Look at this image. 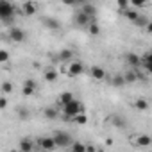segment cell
<instances>
[{
	"label": "cell",
	"mask_w": 152,
	"mask_h": 152,
	"mask_svg": "<svg viewBox=\"0 0 152 152\" xmlns=\"http://www.w3.org/2000/svg\"><path fill=\"white\" fill-rule=\"evenodd\" d=\"M61 111H63V115H64L68 120H72V118H75V116L86 113V107H84V104H83L81 100H73V102L66 104L64 107H61Z\"/></svg>",
	"instance_id": "1"
},
{
	"label": "cell",
	"mask_w": 152,
	"mask_h": 152,
	"mask_svg": "<svg viewBox=\"0 0 152 152\" xmlns=\"http://www.w3.org/2000/svg\"><path fill=\"white\" fill-rule=\"evenodd\" d=\"M52 138H54L56 145L61 147V148H64V147H72V143H73L72 136H70L68 132H64V131H56V132L52 134Z\"/></svg>",
	"instance_id": "2"
},
{
	"label": "cell",
	"mask_w": 152,
	"mask_h": 152,
	"mask_svg": "<svg viewBox=\"0 0 152 152\" xmlns=\"http://www.w3.org/2000/svg\"><path fill=\"white\" fill-rule=\"evenodd\" d=\"M86 70H84V64L77 59H73L72 63L66 64V75H70V77H79V75H83Z\"/></svg>",
	"instance_id": "3"
},
{
	"label": "cell",
	"mask_w": 152,
	"mask_h": 152,
	"mask_svg": "<svg viewBox=\"0 0 152 152\" xmlns=\"http://www.w3.org/2000/svg\"><path fill=\"white\" fill-rule=\"evenodd\" d=\"M15 11H16V7L11 2H7V0H2V2H0V18L4 22L11 20L15 16Z\"/></svg>",
	"instance_id": "4"
},
{
	"label": "cell",
	"mask_w": 152,
	"mask_h": 152,
	"mask_svg": "<svg viewBox=\"0 0 152 152\" xmlns=\"http://www.w3.org/2000/svg\"><path fill=\"white\" fill-rule=\"evenodd\" d=\"M131 140H132V145H134V147H140V148H147V147L152 145V136H150V134H145V132L134 134Z\"/></svg>",
	"instance_id": "5"
},
{
	"label": "cell",
	"mask_w": 152,
	"mask_h": 152,
	"mask_svg": "<svg viewBox=\"0 0 152 152\" xmlns=\"http://www.w3.org/2000/svg\"><path fill=\"white\" fill-rule=\"evenodd\" d=\"M36 143H38V147H39V150H47V152H50V150H54V148L57 147L52 136H41V138L36 140Z\"/></svg>",
	"instance_id": "6"
},
{
	"label": "cell",
	"mask_w": 152,
	"mask_h": 152,
	"mask_svg": "<svg viewBox=\"0 0 152 152\" xmlns=\"http://www.w3.org/2000/svg\"><path fill=\"white\" fill-rule=\"evenodd\" d=\"M73 20H75V23H77L79 27H86V29L90 27V23H93V22H95V18H91V16L84 15L83 11H77V13H75Z\"/></svg>",
	"instance_id": "7"
},
{
	"label": "cell",
	"mask_w": 152,
	"mask_h": 152,
	"mask_svg": "<svg viewBox=\"0 0 152 152\" xmlns=\"http://www.w3.org/2000/svg\"><path fill=\"white\" fill-rule=\"evenodd\" d=\"M73 100H75V97H73L72 91H63V93H59L57 99H56V107H64L66 104H70V102H73Z\"/></svg>",
	"instance_id": "8"
},
{
	"label": "cell",
	"mask_w": 152,
	"mask_h": 152,
	"mask_svg": "<svg viewBox=\"0 0 152 152\" xmlns=\"http://www.w3.org/2000/svg\"><path fill=\"white\" fill-rule=\"evenodd\" d=\"M9 38H11L13 43H22V41L25 39V32H23V29H20V27H11V29H9Z\"/></svg>",
	"instance_id": "9"
},
{
	"label": "cell",
	"mask_w": 152,
	"mask_h": 152,
	"mask_svg": "<svg viewBox=\"0 0 152 152\" xmlns=\"http://www.w3.org/2000/svg\"><path fill=\"white\" fill-rule=\"evenodd\" d=\"M36 88H38L36 81H32V79H25V81H23V86H22V93H23L25 97H32L34 91H36Z\"/></svg>",
	"instance_id": "10"
},
{
	"label": "cell",
	"mask_w": 152,
	"mask_h": 152,
	"mask_svg": "<svg viewBox=\"0 0 152 152\" xmlns=\"http://www.w3.org/2000/svg\"><path fill=\"white\" fill-rule=\"evenodd\" d=\"M20 7H22V13H23L25 16H32V15H36L38 9H39V6H38L36 2H31V0H29V2H23Z\"/></svg>",
	"instance_id": "11"
},
{
	"label": "cell",
	"mask_w": 152,
	"mask_h": 152,
	"mask_svg": "<svg viewBox=\"0 0 152 152\" xmlns=\"http://www.w3.org/2000/svg\"><path fill=\"white\" fill-rule=\"evenodd\" d=\"M88 73L91 75L95 81H104V79H106V70H104L102 66H97V64H95V66H91Z\"/></svg>",
	"instance_id": "12"
},
{
	"label": "cell",
	"mask_w": 152,
	"mask_h": 152,
	"mask_svg": "<svg viewBox=\"0 0 152 152\" xmlns=\"http://www.w3.org/2000/svg\"><path fill=\"white\" fill-rule=\"evenodd\" d=\"M57 77H59V72H57L56 68H47V70L43 72V79H45L47 83H56Z\"/></svg>",
	"instance_id": "13"
},
{
	"label": "cell",
	"mask_w": 152,
	"mask_h": 152,
	"mask_svg": "<svg viewBox=\"0 0 152 152\" xmlns=\"http://www.w3.org/2000/svg\"><path fill=\"white\" fill-rule=\"evenodd\" d=\"M122 15H124V18H127V20H129V22H132V23H134V22H136L140 16H141V13H140L138 9H134V7H129V9H125Z\"/></svg>",
	"instance_id": "14"
},
{
	"label": "cell",
	"mask_w": 152,
	"mask_h": 152,
	"mask_svg": "<svg viewBox=\"0 0 152 152\" xmlns=\"http://www.w3.org/2000/svg\"><path fill=\"white\" fill-rule=\"evenodd\" d=\"M57 59L63 61V63H72V61H73V50H70V48H63V50H59Z\"/></svg>",
	"instance_id": "15"
},
{
	"label": "cell",
	"mask_w": 152,
	"mask_h": 152,
	"mask_svg": "<svg viewBox=\"0 0 152 152\" xmlns=\"http://www.w3.org/2000/svg\"><path fill=\"white\" fill-rule=\"evenodd\" d=\"M125 61H127V64H131V66H140V64H141V56H138L136 52H129V54L125 56Z\"/></svg>",
	"instance_id": "16"
},
{
	"label": "cell",
	"mask_w": 152,
	"mask_h": 152,
	"mask_svg": "<svg viewBox=\"0 0 152 152\" xmlns=\"http://www.w3.org/2000/svg\"><path fill=\"white\" fill-rule=\"evenodd\" d=\"M111 124L115 125V129H125V125H127V122H125V118L122 116V115H113L111 116Z\"/></svg>",
	"instance_id": "17"
},
{
	"label": "cell",
	"mask_w": 152,
	"mask_h": 152,
	"mask_svg": "<svg viewBox=\"0 0 152 152\" xmlns=\"http://www.w3.org/2000/svg\"><path fill=\"white\" fill-rule=\"evenodd\" d=\"M18 147H20V150H23V152H32V148H34V141H32L31 138H22L20 143H18Z\"/></svg>",
	"instance_id": "18"
},
{
	"label": "cell",
	"mask_w": 152,
	"mask_h": 152,
	"mask_svg": "<svg viewBox=\"0 0 152 152\" xmlns=\"http://www.w3.org/2000/svg\"><path fill=\"white\" fill-rule=\"evenodd\" d=\"M132 106H134V109H138V111H148V107H150V104H148V100L147 99H136L134 102H132Z\"/></svg>",
	"instance_id": "19"
},
{
	"label": "cell",
	"mask_w": 152,
	"mask_h": 152,
	"mask_svg": "<svg viewBox=\"0 0 152 152\" xmlns=\"http://www.w3.org/2000/svg\"><path fill=\"white\" fill-rule=\"evenodd\" d=\"M70 150H73V152H88V143L79 141V140H73V143H72Z\"/></svg>",
	"instance_id": "20"
},
{
	"label": "cell",
	"mask_w": 152,
	"mask_h": 152,
	"mask_svg": "<svg viewBox=\"0 0 152 152\" xmlns=\"http://www.w3.org/2000/svg\"><path fill=\"white\" fill-rule=\"evenodd\" d=\"M81 11L84 13V15H88V16H91V18H95V15H97V7L93 6V4H81Z\"/></svg>",
	"instance_id": "21"
},
{
	"label": "cell",
	"mask_w": 152,
	"mask_h": 152,
	"mask_svg": "<svg viewBox=\"0 0 152 152\" xmlns=\"http://www.w3.org/2000/svg\"><path fill=\"white\" fill-rule=\"evenodd\" d=\"M88 120H90V118H88V115H86V113H83V115H79V116L72 118L70 122H72V124H75V125H86V124H88Z\"/></svg>",
	"instance_id": "22"
},
{
	"label": "cell",
	"mask_w": 152,
	"mask_h": 152,
	"mask_svg": "<svg viewBox=\"0 0 152 152\" xmlns=\"http://www.w3.org/2000/svg\"><path fill=\"white\" fill-rule=\"evenodd\" d=\"M43 115H45L48 120H54V118H57V115H59V109H57V107H47V109L43 111Z\"/></svg>",
	"instance_id": "23"
},
{
	"label": "cell",
	"mask_w": 152,
	"mask_h": 152,
	"mask_svg": "<svg viewBox=\"0 0 152 152\" xmlns=\"http://www.w3.org/2000/svg\"><path fill=\"white\" fill-rule=\"evenodd\" d=\"M88 32H90L91 36H100V25H99L97 22L90 23V27H88Z\"/></svg>",
	"instance_id": "24"
},
{
	"label": "cell",
	"mask_w": 152,
	"mask_h": 152,
	"mask_svg": "<svg viewBox=\"0 0 152 152\" xmlns=\"http://www.w3.org/2000/svg\"><path fill=\"white\" fill-rule=\"evenodd\" d=\"M116 7L120 9V13H124L125 9L131 7V2H129V0H118V2H116Z\"/></svg>",
	"instance_id": "25"
},
{
	"label": "cell",
	"mask_w": 152,
	"mask_h": 152,
	"mask_svg": "<svg viewBox=\"0 0 152 152\" xmlns=\"http://www.w3.org/2000/svg\"><path fill=\"white\" fill-rule=\"evenodd\" d=\"M147 6H150V4H148V2H143V0H131V7H134V9L147 7Z\"/></svg>",
	"instance_id": "26"
},
{
	"label": "cell",
	"mask_w": 152,
	"mask_h": 152,
	"mask_svg": "<svg viewBox=\"0 0 152 152\" xmlns=\"http://www.w3.org/2000/svg\"><path fill=\"white\" fill-rule=\"evenodd\" d=\"M113 84H115L116 88H122V86H125V77H124V75H116V77L113 79Z\"/></svg>",
	"instance_id": "27"
},
{
	"label": "cell",
	"mask_w": 152,
	"mask_h": 152,
	"mask_svg": "<svg viewBox=\"0 0 152 152\" xmlns=\"http://www.w3.org/2000/svg\"><path fill=\"white\" fill-rule=\"evenodd\" d=\"M134 25H138V27H143V29H147V25H148V20H147V18H145L143 15H141V16H140V18H138L136 22H134Z\"/></svg>",
	"instance_id": "28"
},
{
	"label": "cell",
	"mask_w": 152,
	"mask_h": 152,
	"mask_svg": "<svg viewBox=\"0 0 152 152\" xmlns=\"http://www.w3.org/2000/svg\"><path fill=\"white\" fill-rule=\"evenodd\" d=\"M141 64H152V52H145L141 56Z\"/></svg>",
	"instance_id": "29"
},
{
	"label": "cell",
	"mask_w": 152,
	"mask_h": 152,
	"mask_svg": "<svg viewBox=\"0 0 152 152\" xmlns=\"http://www.w3.org/2000/svg\"><path fill=\"white\" fill-rule=\"evenodd\" d=\"M124 77H125V83H134L138 79V75H136V72H129V73L124 75Z\"/></svg>",
	"instance_id": "30"
},
{
	"label": "cell",
	"mask_w": 152,
	"mask_h": 152,
	"mask_svg": "<svg viewBox=\"0 0 152 152\" xmlns=\"http://www.w3.org/2000/svg\"><path fill=\"white\" fill-rule=\"evenodd\" d=\"M11 91H13V84H11V83H7V81H6V83H2V93H4V95H7V93H11Z\"/></svg>",
	"instance_id": "31"
},
{
	"label": "cell",
	"mask_w": 152,
	"mask_h": 152,
	"mask_svg": "<svg viewBox=\"0 0 152 152\" xmlns=\"http://www.w3.org/2000/svg\"><path fill=\"white\" fill-rule=\"evenodd\" d=\"M9 59V52L6 50V48H2V50H0V61H2V63H6Z\"/></svg>",
	"instance_id": "32"
},
{
	"label": "cell",
	"mask_w": 152,
	"mask_h": 152,
	"mask_svg": "<svg viewBox=\"0 0 152 152\" xmlns=\"http://www.w3.org/2000/svg\"><path fill=\"white\" fill-rule=\"evenodd\" d=\"M6 107H7V97H6V95H2V97H0V109L4 111Z\"/></svg>",
	"instance_id": "33"
},
{
	"label": "cell",
	"mask_w": 152,
	"mask_h": 152,
	"mask_svg": "<svg viewBox=\"0 0 152 152\" xmlns=\"http://www.w3.org/2000/svg\"><path fill=\"white\" fill-rule=\"evenodd\" d=\"M143 66V70L148 73V75H152V64H141Z\"/></svg>",
	"instance_id": "34"
},
{
	"label": "cell",
	"mask_w": 152,
	"mask_h": 152,
	"mask_svg": "<svg viewBox=\"0 0 152 152\" xmlns=\"http://www.w3.org/2000/svg\"><path fill=\"white\" fill-rule=\"evenodd\" d=\"M145 32H147V34H152V20L148 22V25H147V29H145Z\"/></svg>",
	"instance_id": "35"
},
{
	"label": "cell",
	"mask_w": 152,
	"mask_h": 152,
	"mask_svg": "<svg viewBox=\"0 0 152 152\" xmlns=\"http://www.w3.org/2000/svg\"><path fill=\"white\" fill-rule=\"evenodd\" d=\"M15 152H23V150H20V148H18V150H15Z\"/></svg>",
	"instance_id": "36"
},
{
	"label": "cell",
	"mask_w": 152,
	"mask_h": 152,
	"mask_svg": "<svg viewBox=\"0 0 152 152\" xmlns=\"http://www.w3.org/2000/svg\"><path fill=\"white\" fill-rule=\"evenodd\" d=\"M38 152H47V150H38Z\"/></svg>",
	"instance_id": "37"
},
{
	"label": "cell",
	"mask_w": 152,
	"mask_h": 152,
	"mask_svg": "<svg viewBox=\"0 0 152 152\" xmlns=\"http://www.w3.org/2000/svg\"><path fill=\"white\" fill-rule=\"evenodd\" d=\"M66 152H73V150H66Z\"/></svg>",
	"instance_id": "38"
}]
</instances>
